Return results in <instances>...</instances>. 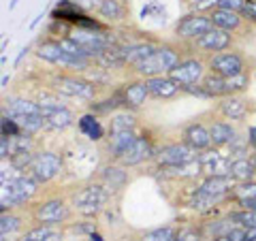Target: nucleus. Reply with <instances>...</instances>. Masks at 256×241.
I'll return each mask as SVG.
<instances>
[{"label":"nucleus","instance_id":"1","mask_svg":"<svg viewBox=\"0 0 256 241\" xmlns=\"http://www.w3.org/2000/svg\"><path fill=\"white\" fill-rule=\"evenodd\" d=\"M180 62H182L180 50H175L171 45H158L154 54L143 62L134 64L132 70H134V75L148 79V77H156V75H169Z\"/></svg>","mask_w":256,"mask_h":241},{"label":"nucleus","instance_id":"2","mask_svg":"<svg viewBox=\"0 0 256 241\" xmlns=\"http://www.w3.org/2000/svg\"><path fill=\"white\" fill-rule=\"evenodd\" d=\"M38 186H41V184L28 173L13 182L2 184V188H0V212L4 214V212H11L13 207L28 203L38 192Z\"/></svg>","mask_w":256,"mask_h":241},{"label":"nucleus","instance_id":"3","mask_svg":"<svg viewBox=\"0 0 256 241\" xmlns=\"http://www.w3.org/2000/svg\"><path fill=\"white\" fill-rule=\"evenodd\" d=\"M203 88L210 92L212 98H224V96H235V94H242L250 88V75L242 73V75H235V77H222V75H216V73H207L203 77Z\"/></svg>","mask_w":256,"mask_h":241},{"label":"nucleus","instance_id":"4","mask_svg":"<svg viewBox=\"0 0 256 241\" xmlns=\"http://www.w3.org/2000/svg\"><path fill=\"white\" fill-rule=\"evenodd\" d=\"M109 200V188L105 184H90L73 194V207L84 216H96Z\"/></svg>","mask_w":256,"mask_h":241},{"label":"nucleus","instance_id":"5","mask_svg":"<svg viewBox=\"0 0 256 241\" xmlns=\"http://www.w3.org/2000/svg\"><path fill=\"white\" fill-rule=\"evenodd\" d=\"M50 88L60 96H73V98L82 100H94L96 96V84L79 75H56L52 77Z\"/></svg>","mask_w":256,"mask_h":241},{"label":"nucleus","instance_id":"6","mask_svg":"<svg viewBox=\"0 0 256 241\" xmlns=\"http://www.w3.org/2000/svg\"><path fill=\"white\" fill-rule=\"evenodd\" d=\"M214 28V22L210 18V13L196 11V13H188L175 24V36L182 41H196L203 34H207Z\"/></svg>","mask_w":256,"mask_h":241},{"label":"nucleus","instance_id":"7","mask_svg":"<svg viewBox=\"0 0 256 241\" xmlns=\"http://www.w3.org/2000/svg\"><path fill=\"white\" fill-rule=\"evenodd\" d=\"M32 218L36 224H47V226H58V224L66 222L70 218V207L66 205V200L62 198H50L43 200L34 207Z\"/></svg>","mask_w":256,"mask_h":241},{"label":"nucleus","instance_id":"8","mask_svg":"<svg viewBox=\"0 0 256 241\" xmlns=\"http://www.w3.org/2000/svg\"><path fill=\"white\" fill-rule=\"evenodd\" d=\"M62 173V158L54 152H36L34 156V162L30 164L28 168V175H32L38 184H47L56 180L58 175Z\"/></svg>","mask_w":256,"mask_h":241},{"label":"nucleus","instance_id":"9","mask_svg":"<svg viewBox=\"0 0 256 241\" xmlns=\"http://www.w3.org/2000/svg\"><path fill=\"white\" fill-rule=\"evenodd\" d=\"M207 68L222 77H235L246 73V60L237 52H220V54H214L207 60Z\"/></svg>","mask_w":256,"mask_h":241},{"label":"nucleus","instance_id":"10","mask_svg":"<svg viewBox=\"0 0 256 241\" xmlns=\"http://www.w3.org/2000/svg\"><path fill=\"white\" fill-rule=\"evenodd\" d=\"M198 152L192 150L188 143L178 141V143H166V146L156 150V164L158 166H171V164H182V162H190V160H196Z\"/></svg>","mask_w":256,"mask_h":241},{"label":"nucleus","instance_id":"11","mask_svg":"<svg viewBox=\"0 0 256 241\" xmlns=\"http://www.w3.org/2000/svg\"><path fill=\"white\" fill-rule=\"evenodd\" d=\"M205 75H207V66H205V62L198 60V58H186V60H182L178 66H175L171 73H169V77L173 79L175 84H180V86L201 84Z\"/></svg>","mask_w":256,"mask_h":241},{"label":"nucleus","instance_id":"12","mask_svg":"<svg viewBox=\"0 0 256 241\" xmlns=\"http://www.w3.org/2000/svg\"><path fill=\"white\" fill-rule=\"evenodd\" d=\"M194 45V50H198L201 54H220V52H226L230 45H233V36H230V32L222 30V28H212L207 34H203L201 38H196V41H192Z\"/></svg>","mask_w":256,"mask_h":241},{"label":"nucleus","instance_id":"13","mask_svg":"<svg viewBox=\"0 0 256 241\" xmlns=\"http://www.w3.org/2000/svg\"><path fill=\"white\" fill-rule=\"evenodd\" d=\"M230 160L233 158L220 152V148H210L205 152H198V162H201L203 175H228Z\"/></svg>","mask_w":256,"mask_h":241},{"label":"nucleus","instance_id":"14","mask_svg":"<svg viewBox=\"0 0 256 241\" xmlns=\"http://www.w3.org/2000/svg\"><path fill=\"white\" fill-rule=\"evenodd\" d=\"M182 141L188 143L192 150L196 152H205L214 148L212 146V134H210V126H205L201 122H190L182 128Z\"/></svg>","mask_w":256,"mask_h":241},{"label":"nucleus","instance_id":"15","mask_svg":"<svg viewBox=\"0 0 256 241\" xmlns=\"http://www.w3.org/2000/svg\"><path fill=\"white\" fill-rule=\"evenodd\" d=\"M118 94L122 96V102L126 109H139L143 102L150 98V90L146 79H134V82H128L118 90Z\"/></svg>","mask_w":256,"mask_h":241},{"label":"nucleus","instance_id":"16","mask_svg":"<svg viewBox=\"0 0 256 241\" xmlns=\"http://www.w3.org/2000/svg\"><path fill=\"white\" fill-rule=\"evenodd\" d=\"M146 84H148L150 96H152V98H156V100H171V98H175V96L182 92L180 84H175L169 75L148 77Z\"/></svg>","mask_w":256,"mask_h":241},{"label":"nucleus","instance_id":"17","mask_svg":"<svg viewBox=\"0 0 256 241\" xmlns=\"http://www.w3.org/2000/svg\"><path fill=\"white\" fill-rule=\"evenodd\" d=\"M154 156H156V150L152 148L150 136H137V141L132 143V148L126 152L120 162L124 166H137V164H143L146 160L154 158Z\"/></svg>","mask_w":256,"mask_h":241},{"label":"nucleus","instance_id":"18","mask_svg":"<svg viewBox=\"0 0 256 241\" xmlns=\"http://www.w3.org/2000/svg\"><path fill=\"white\" fill-rule=\"evenodd\" d=\"M137 132L134 130H124V132H109L107 136V154L114 160H122L124 154L132 148V143L137 141Z\"/></svg>","mask_w":256,"mask_h":241},{"label":"nucleus","instance_id":"19","mask_svg":"<svg viewBox=\"0 0 256 241\" xmlns=\"http://www.w3.org/2000/svg\"><path fill=\"white\" fill-rule=\"evenodd\" d=\"M2 114L18 118V116H41V105L36 100L24 98V96H9L4 98L2 105Z\"/></svg>","mask_w":256,"mask_h":241},{"label":"nucleus","instance_id":"20","mask_svg":"<svg viewBox=\"0 0 256 241\" xmlns=\"http://www.w3.org/2000/svg\"><path fill=\"white\" fill-rule=\"evenodd\" d=\"M210 18L214 22L216 28H222L226 32H235L242 28V24L246 22L242 13L237 11H230V9H222V6H216V9L210 11Z\"/></svg>","mask_w":256,"mask_h":241},{"label":"nucleus","instance_id":"21","mask_svg":"<svg viewBox=\"0 0 256 241\" xmlns=\"http://www.w3.org/2000/svg\"><path fill=\"white\" fill-rule=\"evenodd\" d=\"M218 111L222 118L233 120V122H242L248 114V102L242 98L239 94L235 96H224V98L218 102Z\"/></svg>","mask_w":256,"mask_h":241},{"label":"nucleus","instance_id":"22","mask_svg":"<svg viewBox=\"0 0 256 241\" xmlns=\"http://www.w3.org/2000/svg\"><path fill=\"white\" fill-rule=\"evenodd\" d=\"M77 128H79V132H82L86 139L92 141V143L105 139V126L100 124L98 116L92 114V111L90 114H84L82 118L77 120Z\"/></svg>","mask_w":256,"mask_h":241},{"label":"nucleus","instance_id":"23","mask_svg":"<svg viewBox=\"0 0 256 241\" xmlns=\"http://www.w3.org/2000/svg\"><path fill=\"white\" fill-rule=\"evenodd\" d=\"M162 175L171 180H196L198 175L203 173L201 162L196 160H190V162H182V164H171V166H158Z\"/></svg>","mask_w":256,"mask_h":241},{"label":"nucleus","instance_id":"24","mask_svg":"<svg viewBox=\"0 0 256 241\" xmlns=\"http://www.w3.org/2000/svg\"><path fill=\"white\" fill-rule=\"evenodd\" d=\"M210 134H212V146L222 150L237 136V130L226 120H216V122L210 124Z\"/></svg>","mask_w":256,"mask_h":241},{"label":"nucleus","instance_id":"25","mask_svg":"<svg viewBox=\"0 0 256 241\" xmlns=\"http://www.w3.org/2000/svg\"><path fill=\"white\" fill-rule=\"evenodd\" d=\"M64 56H66V52L60 47L58 38H47V41H43L36 47V58L47 64H54V66H60Z\"/></svg>","mask_w":256,"mask_h":241},{"label":"nucleus","instance_id":"26","mask_svg":"<svg viewBox=\"0 0 256 241\" xmlns=\"http://www.w3.org/2000/svg\"><path fill=\"white\" fill-rule=\"evenodd\" d=\"M228 175L233 178L237 184H244V182H252L256 178V166L252 162V158H233L230 160V168H228Z\"/></svg>","mask_w":256,"mask_h":241},{"label":"nucleus","instance_id":"27","mask_svg":"<svg viewBox=\"0 0 256 241\" xmlns=\"http://www.w3.org/2000/svg\"><path fill=\"white\" fill-rule=\"evenodd\" d=\"M100 182L105 184L109 190H122L128 184V173H126L124 164L122 166L109 164L105 168H100Z\"/></svg>","mask_w":256,"mask_h":241},{"label":"nucleus","instance_id":"28","mask_svg":"<svg viewBox=\"0 0 256 241\" xmlns=\"http://www.w3.org/2000/svg\"><path fill=\"white\" fill-rule=\"evenodd\" d=\"M158 45L154 43H130V45H124L122 52H124V60L126 64H130V66H134V64L143 62L146 58H150L152 54H154Z\"/></svg>","mask_w":256,"mask_h":241},{"label":"nucleus","instance_id":"29","mask_svg":"<svg viewBox=\"0 0 256 241\" xmlns=\"http://www.w3.org/2000/svg\"><path fill=\"white\" fill-rule=\"evenodd\" d=\"M73 124H75V114L70 109H66V107L56 109L52 116L45 118V130L60 132V130H66V128L73 126Z\"/></svg>","mask_w":256,"mask_h":241},{"label":"nucleus","instance_id":"30","mask_svg":"<svg viewBox=\"0 0 256 241\" xmlns=\"http://www.w3.org/2000/svg\"><path fill=\"white\" fill-rule=\"evenodd\" d=\"M94 62L98 66L107 68V70H114V68H120V66H126V60H124V52L120 45H114V47H107L105 52H100L98 56L94 58Z\"/></svg>","mask_w":256,"mask_h":241},{"label":"nucleus","instance_id":"31","mask_svg":"<svg viewBox=\"0 0 256 241\" xmlns=\"http://www.w3.org/2000/svg\"><path fill=\"white\" fill-rule=\"evenodd\" d=\"M96 11L105 22H122L126 18V6L122 0H100Z\"/></svg>","mask_w":256,"mask_h":241},{"label":"nucleus","instance_id":"32","mask_svg":"<svg viewBox=\"0 0 256 241\" xmlns=\"http://www.w3.org/2000/svg\"><path fill=\"white\" fill-rule=\"evenodd\" d=\"M60 232L56 230L54 226H47V224H36L34 228L26 230L22 235L20 241H58Z\"/></svg>","mask_w":256,"mask_h":241},{"label":"nucleus","instance_id":"33","mask_svg":"<svg viewBox=\"0 0 256 241\" xmlns=\"http://www.w3.org/2000/svg\"><path fill=\"white\" fill-rule=\"evenodd\" d=\"M124 130H137V118L128 111L114 114L109 120V132H124Z\"/></svg>","mask_w":256,"mask_h":241},{"label":"nucleus","instance_id":"34","mask_svg":"<svg viewBox=\"0 0 256 241\" xmlns=\"http://www.w3.org/2000/svg\"><path fill=\"white\" fill-rule=\"evenodd\" d=\"M24 226V218L13 212H4L2 218H0V232H2V241H6L9 237H13L15 232H20Z\"/></svg>","mask_w":256,"mask_h":241},{"label":"nucleus","instance_id":"35","mask_svg":"<svg viewBox=\"0 0 256 241\" xmlns=\"http://www.w3.org/2000/svg\"><path fill=\"white\" fill-rule=\"evenodd\" d=\"M237 226V222H233V218H224V220H214V222H207L205 224V228L203 232L207 235V239H216V237H222V235H226V232L230 228H235Z\"/></svg>","mask_w":256,"mask_h":241},{"label":"nucleus","instance_id":"36","mask_svg":"<svg viewBox=\"0 0 256 241\" xmlns=\"http://www.w3.org/2000/svg\"><path fill=\"white\" fill-rule=\"evenodd\" d=\"M120 107H124V102H122V96H120L118 90H116V94L111 96V98H105L100 102H92L90 111H92V114H96V116H111Z\"/></svg>","mask_w":256,"mask_h":241},{"label":"nucleus","instance_id":"37","mask_svg":"<svg viewBox=\"0 0 256 241\" xmlns=\"http://www.w3.org/2000/svg\"><path fill=\"white\" fill-rule=\"evenodd\" d=\"M18 124L22 128V132L26 134H36L45 130V118L43 116H18Z\"/></svg>","mask_w":256,"mask_h":241},{"label":"nucleus","instance_id":"38","mask_svg":"<svg viewBox=\"0 0 256 241\" xmlns=\"http://www.w3.org/2000/svg\"><path fill=\"white\" fill-rule=\"evenodd\" d=\"M178 239V232L173 226H160L154 230H148L139 241H175Z\"/></svg>","mask_w":256,"mask_h":241},{"label":"nucleus","instance_id":"39","mask_svg":"<svg viewBox=\"0 0 256 241\" xmlns=\"http://www.w3.org/2000/svg\"><path fill=\"white\" fill-rule=\"evenodd\" d=\"M233 198L237 200V203L239 200H254L256 198V180L237 184L235 190H233Z\"/></svg>","mask_w":256,"mask_h":241},{"label":"nucleus","instance_id":"40","mask_svg":"<svg viewBox=\"0 0 256 241\" xmlns=\"http://www.w3.org/2000/svg\"><path fill=\"white\" fill-rule=\"evenodd\" d=\"M248 143H250V141H248V136L244 139V136L237 134L235 139L226 146V148H228L226 154H228L230 158H246V156H248Z\"/></svg>","mask_w":256,"mask_h":241},{"label":"nucleus","instance_id":"41","mask_svg":"<svg viewBox=\"0 0 256 241\" xmlns=\"http://www.w3.org/2000/svg\"><path fill=\"white\" fill-rule=\"evenodd\" d=\"M230 218L239 226H256V210H246L242 207L239 212H230Z\"/></svg>","mask_w":256,"mask_h":241},{"label":"nucleus","instance_id":"42","mask_svg":"<svg viewBox=\"0 0 256 241\" xmlns=\"http://www.w3.org/2000/svg\"><path fill=\"white\" fill-rule=\"evenodd\" d=\"M34 156H36V152H20V154H15L9 158V162L15 166V168H20V171H28L30 164L34 162Z\"/></svg>","mask_w":256,"mask_h":241},{"label":"nucleus","instance_id":"43","mask_svg":"<svg viewBox=\"0 0 256 241\" xmlns=\"http://www.w3.org/2000/svg\"><path fill=\"white\" fill-rule=\"evenodd\" d=\"M36 102L41 107H64L62 105V100H60V96L56 90H38L36 94Z\"/></svg>","mask_w":256,"mask_h":241},{"label":"nucleus","instance_id":"44","mask_svg":"<svg viewBox=\"0 0 256 241\" xmlns=\"http://www.w3.org/2000/svg\"><path fill=\"white\" fill-rule=\"evenodd\" d=\"M0 134L2 136H18V134H22V128L18 124V120L2 114V120H0Z\"/></svg>","mask_w":256,"mask_h":241},{"label":"nucleus","instance_id":"45","mask_svg":"<svg viewBox=\"0 0 256 241\" xmlns=\"http://www.w3.org/2000/svg\"><path fill=\"white\" fill-rule=\"evenodd\" d=\"M182 88V92L184 94H188V96H196V98H205V100H210L212 96L210 92L203 88V84H192V86H180Z\"/></svg>","mask_w":256,"mask_h":241},{"label":"nucleus","instance_id":"46","mask_svg":"<svg viewBox=\"0 0 256 241\" xmlns=\"http://www.w3.org/2000/svg\"><path fill=\"white\" fill-rule=\"evenodd\" d=\"M242 15L248 24H256V0H246Z\"/></svg>","mask_w":256,"mask_h":241},{"label":"nucleus","instance_id":"47","mask_svg":"<svg viewBox=\"0 0 256 241\" xmlns=\"http://www.w3.org/2000/svg\"><path fill=\"white\" fill-rule=\"evenodd\" d=\"M212 241H244V226H237L235 228H230L226 235H222V237H216V239H212Z\"/></svg>","mask_w":256,"mask_h":241},{"label":"nucleus","instance_id":"48","mask_svg":"<svg viewBox=\"0 0 256 241\" xmlns=\"http://www.w3.org/2000/svg\"><path fill=\"white\" fill-rule=\"evenodd\" d=\"M205 232H198V230H194V228H186V230H182L180 232V239L182 241H205Z\"/></svg>","mask_w":256,"mask_h":241},{"label":"nucleus","instance_id":"49","mask_svg":"<svg viewBox=\"0 0 256 241\" xmlns=\"http://www.w3.org/2000/svg\"><path fill=\"white\" fill-rule=\"evenodd\" d=\"M244 4H246V0H218V6H222V9L237 11V13H242Z\"/></svg>","mask_w":256,"mask_h":241},{"label":"nucleus","instance_id":"50","mask_svg":"<svg viewBox=\"0 0 256 241\" xmlns=\"http://www.w3.org/2000/svg\"><path fill=\"white\" fill-rule=\"evenodd\" d=\"M77 6H82L84 11H92V9H98L100 0H73Z\"/></svg>","mask_w":256,"mask_h":241},{"label":"nucleus","instance_id":"51","mask_svg":"<svg viewBox=\"0 0 256 241\" xmlns=\"http://www.w3.org/2000/svg\"><path fill=\"white\" fill-rule=\"evenodd\" d=\"M244 241H256V226H244Z\"/></svg>","mask_w":256,"mask_h":241},{"label":"nucleus","instance_id":"52","mask_svg":"<svg viewBox=\"0 0 256 241\" xmlns=\"http://www.w3.org/2000/svg\"><path fill=\"white\" fill-rule=\"evenodd\" d=\"M248 141H250V148L256 152V126L248 128Z\"/></svg>","mask_w":256,"mask_h":241},{"label":"nucleus","instance_id":"53","mask_svg":"<svg viewBox=\"0 0 256 241\" xmlns=\"http://www.w3.org/2000/svg\"><path fill=\"white\" fill-rule=\"evenodd\" d=\"M30 52V47H22V52H20V56H18V60H15V66H18V64L24 60V56H26Z\"/></svg>","mask_w":256,"mask_h":241},{"label":"nucleus","instance_id":"54","mask_svg":"<svg viewBox=\"0 0 256 241\" xmlns=\"http://www.w3.org/2000/svg\"><path fill=\"white\" fill-rule=\"evenodd\" d=\"M88 237H90V241H102V237L98 235V232H96V230H92L90 232V235H88Z\"/></svg>","mask_w":256,"mask_h":241},{"label":"nucleus","instance_id":"55","mask_svg":"<svg viewBox=\"0 0 256 241\" xmlns=\"http://www.w3.org/2000/svg\"><path fill=\"white\" fill-rule=\"evenodd\" d=\"M41 20H43V13H38V15H36V18H34V20H32V24H30V28H36V24H38V22H41Z\"/></svg>","mask_w":256,"mask_h":241},{"label":"nucleus","instance_id":"56","mask_svg":"<svg viewBox=\"0 0 256 241\" xmlns=\"http://www.w3.org/2000/svg\"><path fill=\"white\" fill-rule=\"evenodd\" d=\"M9 86V75H2V90Z\"/></svg>","mask_w":256,"mask_h":241},{"label":"nucleus","instance_id":"57","mask_svg":"<svg viewBox=\"0 0 256 241\" xmlns=\"http://www.w3.org/2000/svg\"><path fill=\"white\" fill-rule=\"evenodd\" d=\"M18 2H20V0H11V4H9V9L13 11V9H15V6H18Z\"/></svg>","mask_w":256,"mask_h":241},{"label":"nucleus","instance_id":"58","mask_svg":"<svg viewBox=\"0 0 256 241\" xmlns=\"http://www.w3.org/2000/svg\"><path fill=\"white\" fill-rule=\"evenodd\" d=\"M252 162H254V166H256V154H254V156H252Z\"/></svg>","mask_w":256,"mask_h":241},{"label":"nucleus","instance_id":"59","mask_svg":"<svg viewBox=\"0 0 256 241\" xmlns=\"http://www.w3.org/2000/svg\"><path fill=\"white\" fill-rule=\"evenodd\" d=\"M175 241H182V239H180V237H178V239H175Z\"/></svg>","mask_w":256,"mask_h":241}]
</instances>
